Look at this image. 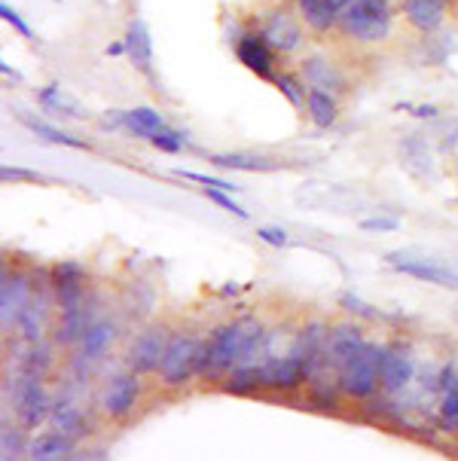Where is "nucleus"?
<instances>
[{
	"mask_svg": "<svg viewBox=\"0 0 458 461\" xmlns=\"http://www.w3.org/2000/svg\"><path fill=\"white\" fill-rule=\"evenodd\" d=\"M263 342H266V330L257 318H236V321L214 327L205 336L199 376L223 379L232 366L257 361V355H263Z\"/></svg>",
	"mask_w": 458,
	"mask_h": 461,
	"instance_id": "1",
	"label": "nucleus"
},
{
	"mask_svg": "<svg viewBox=\"0 0 458 461\" xmlns=\"http://www.w3.org/2000/svg\"><path fill=\"white\" fill-rule=\"evenodd\" d=\"M391 4L388 0H352L339 13V34L358 43H382L391 34Z\"/></svg>",
	"mask_w": 458,
	"mask_h": 461,
	"instance_id": "2",
	"label": "nucleus"
},
{
	"mask_svg": "<svg viewBox=\"0 0 458 461\" xmlns=\"http://www.w3.org/2000/svg\"><path fill=\"white\" fill-rule=\"evenodd\" d=\"M202 348H205V339H202L199 333L177 330V333L168 336L166 355H162L159 370H157L162 385H166V388H181L193 376H199Z\"/></svg>",
	"mask_w": 458,
	"mask_h": 461,
	"instance_id": "3",
	"label": "nucleus"
},
{
	"mask_svg": "<svg viewBox=\"0 0 458 461\" xmlns=\"http://www.w3.org/2000/svg\"><path fill=\"white\" fill-rule=\"evenodd\" d=\"M379 357H382V346L367 339L339 366V388H343L346 397H352V401H370L379 392Z\"/></svg>",
	"mask_w": 458,
	"mask_h": 461,
	"instance_id": "4",
	"label": "nucleus"
},
{
	"mask_svg": "<svg viewBox=\"0 0 458 461\" xmlns=\"http://www.w3.org/2000/svg\"><path fill=\"white\" fill-rule=\"evenodd\" d=\"M13 410L25 431H37L43 421H49L52 401L43 388V376H34V373L22 370V376L15 379V385H13Z\"/></svg>",
	"mask_w": 458,
	"mask_h": 461,
	"instance_id": "5",
	"label": "nucleus"
},
{
	"mask_svg": "<svg viewBox=\"0 0 458 461\" xmlns=\"http://www.w3.org/2000/svg\"><path fill=\"white\" fill-rule=\"evenodd\" d=\"M138 401H141V373L126 370V373H116V376L104 382L98 406L111 421H122L135 412Z\"/></svg>",
	"mask_w": 458,
	"mask_h": 461,
	"instance_id": "6",
	"label": "nucleus"
},
{
	"mask_svg": "<svg viewBox=\"0 0 458 461\" xmlns=\"http://www.w3.org/2000/svg\"><path fill=\"white\" fill-rule=\"evenodd\" d=\"M416 379V357L413 351L400 342L382 346V357H379V392L394 397L403 394Z\"/></svg>",
	"mask_w": 458,
	"mask_h": 461,
	"instance_id": "7",
	"label": "nucleus"
},
{
	"mask_svg": "<svg viewBox=\"0 0 458 461\" xmlns=\"http://www.w3.org/2000/svg\"><path fill=\"white\" fill-rule=\"evenodd\" d=\"M168 336L172 333H168L162 324H150V327H144L141 333H135V339H131V346H129V355H126L129 370L141 373V376L157 373L162 355H166Z\"/></svg>",
	"mask_w": 458,
	"mask_h": 461,
	"instance_id": "8",
	"label": "nucleus"
},
{
	"mask_svg": "<svg viewBox=\"0 0 458 461\" xmlns=\"http://www.w3.org/2000/svg\"><path fill=\"white\" fill-rule=\"evenodd\" d=\"M260 34L266 37V43L273 46L275 52H293L300 50L302 43V19L300 15H293L287 6H275V10H269L263 15L260 22Z\"/></svg>",
	"mask_w": 458,
	"mask_h": 461,
	"instance_id": "9",
	"label": "nucleus"
},
{
	"mask_svg": "<svg viewBox=\"0 0 458 461\" xmlns=\"http://www.w3.org/2000/svg\"><path fill=\"white\" fill-rule=\"evenodd\" d=\"M236 59L251 70V74L263 77V80H273L275 77V56L278 52L266 43V37L260 31H242V34L232 41Z\"/></svg>",
	"mask_w": 458,
	"mask_h": 461,
	"instance_id": "10",
	"label": "nucleus"
},
{
	"mask_svg": "<svg viewBox=\"0 0 458 461\" xmlns=\"http://www.w3.org/2000/svg\"><path fill=\"white\" fill-rule=\"evenodd\" d=\"M385 263L391 269H398L400 276L428 281V285L446 287V291H458V269H453V266L434 263V260H413V257H403V254H385Z\"/></svg>",
	"mask_w": 458,
	"mask_h": 461,
	"instance_id": "11",
	"label": "nucleus"
},
{
	"mask_svg": "<svg viewBox=\"0 0 458 461\" xmlns=\"http://www.w3.org/2000/svg\"><path fill=\"white\" fill-rule=\"evenodd\" d=\"M31 296H34V285H31L25 272L4 269V278H0V321H4L6 330L15 327Z\"/></svg>",
	"mask_w": 458,
	"mask_h": 461,
	"instance_id": "12",
	"label": "nucleus"
},
{
	"mask_svg": "<svg viewBox=\"0 0 458 461\" xmlns=\"http://www.w3.org/2000/svg\"><path fill=\"white\" fill-rule=\"evenodd\" d=\"M364 342H367V336H364L361 324H355V321L333 324L328 330V346H324V364L321 366H330V370L339 373V366H343L348 357L364 346Z\"/></svg>",
	"mask_w": 458,
	"mask_h": 461,
	"instance_id": "13",
	"label": "nucleus"
},
{
	"mask_svg": "<svg viewBox=\"0 0 458 461\" xmlns=\"http://www.w3.org/2000/svg\"><path fill=\"white\" fill-rule=\"evenodd\" d=\"M300 74H302V80H306L309 89H324V92H330V95H343V92L348 89V80H346L343 70H339V65L330 59H324V56L302 59Z\"/></svg>",
	"mask_w": 458,
	"mask_h": 461,
	"instance_id": "14",
	"label": "nucleus"
},
{
	"mask_svg": "<svg viewBox=\"0 0 458 461\" xmlns=\"http://www.w3.org/2000/svg\"><path fill=\"white\" fill-rule=\"evenodd\" d=\"M400 13L409 22V28H416L418 34H434L446 22L449 4L446 0H403Z\"/></svg>",
	"mask_w": 458,
	"mask_h": 461,
	"instance_id": "15",
	"label": "nucleus"
},
{
	"mask_svg": "<svg viewBox=\"0 0 458 461\" xmlns=\"http://www.w3.org/2000/svg\"><path fill=\"white\" fill-rule=\"evenodd\" d=\"M116 339V324L111 318H95L86 333H83V339L76 342V361L80 364H92V361H101V357L111 351Z\"/></svg>",
	"mask_w": 458,
	"mask_h": 461,
	"instance_id": "16",
	"label": "nucleus"
},
{
	"mask_svg": "<svg viewBox=\"0 0 458 461\" xmlns=\"http://www.w3.org/2000/svg\"><path fill=\"white\" fill-rule=\"evenodd\" d=\"M122 41H126V56H129L131 65L141 70V74L150 77L153 74V37H150L147 22L144 19H131Z\"/></svg>",
	"mask_w": 458,
	"mask_h": 461,
	"instance_id": "17",
	"label": "nucleus"
},
{
	"mask_svg": "<svg viewBox=\"0 0 458 461\" xmlns=\"http://www.w3.org/2000/svg\"><path fill=\"white\" fill-rule=\"evenodd\" d=\"M46 324H49V296L34 287V296H31L28 306L22 309L19 321H15V330L22 333L25 342H40L46 333Z\"/></svg>",
	"mask_w": 458,
	"mask_h": 461,
	"instance_id": "18",
	"label": "nucleus"
},
{
	"mask_svg": "<svg viewBox=\"0 0 458 461\" xmlns=\"http://www.w3.org/2000/svg\"><path fill=\"white\" fill-rule=\"evenodd\" d=\"M92 321H95V315H92L89 303H83V306H76V309H65L56 324V346H67V348L76 346Z\"/></svg>",
	"mask_w": 458,
	"mask_h": 461,
	"instance_id": "19",
	"label": "nucleus"
},
{
	"mask_svg": "<svg viewBox=\"0 0 458 461\" xmlns=\"http://www.w3.org/2000/svg\"><path fill=\"white\" fill-rule=\"evenodd\" d=\"M302 25L315 34H328L330 28H337L339 22V6L333 0H300L297 4Z\"/></svg>",
	"mask_w": 458,
	"mask_h": 461,
	"instance_id": "20",
	"label": "nucleus"
},
{
	"mask_svg": "<svg viewBox=\"0 0 458 461\" xmlns=\"http://www.w3.org/2000/svg\"><path fill=\"white\" fill-rule=\"evenodd\" d=\"M120 126L129 129L131 135L150 140V135L166 129V116L157 107H131V111H120Z\"/></svg>",
	"mask_w": 458,
	"mask_h": 461,
	"instance_id": "21",
	"label": "nucleus"
},
{
	"mask_svg": "<svg viewBox=\"0 0 458 461\" xmlns=\"http://www.w3.org/2000/svg\"><path fill=\"white\" fill-rule=\"evenodd\" d=\"M306 113L318 129H330L339 120V101L324 89H306Z\"/></svg>",
	"mask_w": 458,
	"mask_h": 461,
	"instance_id": "22",
	"label": "nucleus"
},
{
	"mask_svg": "<svg viewBox=\"0 0 458 461\" xmlns=\"http://www.w3.org/2000/svg\"><path fill=\"white\" fill-rule=\"evenodd\" d=\"M74 449V437L61 434V431H43L28 443V456L37 461H52V458H65Z\"/></svg>",
	"mask_w": 458,
	"mask_h": 461,
	"instance_id": "23",
	"label": "nucleus"
},
{
	"mask_svg": "<svg viewBox=\"0 0 458 461\" xmlns=\"http://www.w3.org/2000/svg\"><path fill=\"white\" fill-rule=\"evenodd\" d=\"M220 388H223V392H229V394H254V392H263L260 364L251 361V364L232 366L227 376L220 379Z\"/></svg>",
	"mask_w": 458,
	"mask_h": 461,
	"instance_id": "24",
	"label": "nucleus"
},
{
	"mask_svg": "<svg viewBox=\"0 0 458 461\" xmlns=\"http://www.w3.org/2000/svg\"><path fill=\"white\" fill-rule=\"evenodd\" d=\"M49 425L56 431L67 434V437H83V428H86V419H83L80 406L74 401H52V410H49Z\"/></svg>",
	"mask_w": 458,
	"mask_h": 461,
	"instance_id": "25",
	"label": "nucleus"
},
{
	"mask_svg": "<svg viewBox=\"0 0 458 461\" xmlns=\"http://www.w3.org/2000/svg\"><path fill=\"white\" fill-rule=\"evenodd\" d=\"M208 162L217 168H229V171H273L275 162L266 156H254V153H214L208 156Z\"/></svg>",
	"mask_w": 458,
	"mask_h": 461,
	"instance_id": "26",
	"label": "nucleus"
},
{
	"mask_svg": "<svg viewBox=\"0 0 458 461\" xmlns=\"http://www.w3.org/2000/svg\"><path fill=\"white\" fill-rule=\"evenodd\" d=\"M22 122L34 131L37 138H43V140H49V144H61V147H71V150H89V144L86 140H80V138H74V135H67V131H61L56 126H49V122H43V120H31V116H22Z\"/></svg>",
	"mask_w": 458,
	"mask_h": 461,
	"instance_id": "27",
	"label": "nucleus"
},
{
	"mask_svg": "<svg viewBox=\"0 0 458 461\" xmlns=\"http://www.w3.org/2000/svg\"><path fill=\"white\" fill-rule=\"evenodd\" d=\"M52 366V351L49 346H43L40 342H28V351L25 357H22V370L25 373H34V376H46V370Z\"/></svg>",
	"mask_w": 458,
	"mask_h": 461,
	"instance_id": "28",
	"label": "nucleus"
},
{
	"mask_svg": "<svg viewBox=\"0 0 458 461\" xmlns=\"http://www.w3.org/2000/svg\"><path fill=\"white\" fill-rule=\"evenodd\" d=\"M437 412H440V421H444L446 431H458V373H455L453 385L440 392Z\"/></svg>",
	"mask_w": 458,
	"mask_h": 461,
	"instance_id": "29",
	"label": "nucleus"
},
{
	"mask_svg": "<svg viewBox=\"0 0 458 461\" xmlns=\"http://www.w3.org/2000/svg\"><path fill=\"white\" fill-rule=\"evenodd\" d=\"M86 266L74 260H61L52 266V287H71V285H86Z\"/></svg>",
	"mask_w": 458,
	"mask_h": 461,
	"instance_id": "30",
	"label": "nucleus"
},
{
	"mask_svg": "<svg viewBox=\"0 0 458 461\" xmlns=\"http://www.w3.org/2000/svg\"><path fill=\"white\" fill-rule=\"evenodd\" d=\"M275 89L291 101L293 107H306V86H302L293 74H275L273 77Z\"/></svg>",
	"mask_w": 458,
	"mask_h": 461,
	"instance_id": "31",
	"label": "nucleus"
},
{
	"mask_svg": "<svg viewBox=\"0 0 458 461\" xmlns=\"http://www.w3.org/2000/svg\"><path fill=\"white\" fill-rule=\"evenodd\" d=\"M150 144L157 147L159 153H181L184 144H186V138H184V131L166 126V129H159L157 135H150Z\"/></svg>",
	"mask_w": 458,
	"mask_h": 461,
	"instance_id": "32",
	"label": "nucleus"
},
{
	"mask_svg": "<svg viewBox=\"0 0 458 461\" xmlns=\"http://www.w3.org/2000/svg\"><path fill=\"white\" fill-rule=\"evenodd\" d=\"M0 452H4V458H19L22 452H28V443H25V428H4V434H0Z\"/></svg>",
	"mask_w": 458,
	"mask_h": 461,
	"instance_id": "33",
	"label": "nucleus"
},
{
	"mask_svg": "<svg viewBox=\"0 0 458 461\" xmlns=\"http://www.w3.org/2000/svg\"><path fill=\"white\" fill-rule=\"evenodd\" d=\"M205 196H208V202H214V205H220L223 211H229L232 217H238V221H247V217H251L242 205H238L236 199L229 196L227 190H217V186H205Z\"/></svg>",
	"mask_w": 458,
	"mask_h": 461,
	"instance_id": "34",
	"label": "nucleus"
},
{
	"mask_svg": "<svg viewBox=\"0 0 458 461\" xmlns=\"http://www.w3.org/2000/svg\"><path fill=\"white\" fill-rule=\"evenodd\" d=\"M177 177L184 181H193V184H202V186H217V190H227V193H236L238 186L229 184V181H220V177H211V175H199V171H186V168H177L175 171Z\"/></svg>",
	"mask_w": 458,
	"mask_h": 461,
	"instance_id": "35",
	"label": "nucleus"
},
{
	"mask_svg": "<svg viewBox=\"0 0 458 461\" xmlns=\"http://www.w3.org/2000/svg\"><path fill=\"white\" fill-rule=\"evenodd\" d=\"M339 303H343V309L348 312V315L367 318V321H376V318H379V312L373 306H367V303H364L361 296H355V294H343V296H339Z\"/></svg>",
	"mask_w": 458,
	"mask_h": 461,
	"instance_id": "36",
	"label": "nucleus"
},
{
	"mask_svg": "<svg viewBox=\"0 0 458 461\" xmlns=\"http://www.w3.org/2000/svg\"><path fill=\"white\" fill-rule=\"evenodd\" d=\"M358 226H361L364 232H398L400 221H398V217L376 214V217H364V221H358Z\"/></svg>",
	"mask_w": 458,
	"mask_h": 461,
	"instance_id": "37",
	"label": "nucleus"
},
{
	"mask_svg": "<svg viewBox=\"0 0 458 461\" xmlns=\"http://www.w3.org/2000/svg\"><path fill=\"white\" fill-rule=\"evenodd\" d=\"M0 15H4V22H6V25H13L15 31H19L22 37H25V41H34V31L28 28V22L22 19L19 10H13V6L6 4V0H4V4H0Z\"/></svg>",
	"mask_w": 458,
	"mask_h": 461,
	"instance_id": "38",
	"label": "nucleus"
},
{
	"mask_svg": "<svg viewBox=\"0 0 458 461\" xmlns=\"http://www.w3.org/2000/svg\"><path fill=\"white\" fill-rule=\"evenodd\" d=\"M257 239L266 241V245H273V248H287V245H291V236H287V230H282V226H260Z\"/></svg>",
	"mask_w": 458,
	"mask_h": 461,
	"instance_id": "39",
	"label": "nucleus"
},
{
	"mask_svg": "<svg viewBox=\"0 0 458 461\" xmlns=\"http://www.w3.org/2000/svg\"><path fill=\"white\" fill-rule=\"evenodd\" d=\"M0 177L4 181H43L40 175H34V171H25V168H10L6 166L4 171H0Z\"/></svg>",
	"mask_w": 458,
	"mask_h": 461,
	"instance_id": "40",
	"label": "nucleus"
},
{
	"mask_svg": "<svg viewBox=\"0 0 458 461\" xmlns=\"http://www.w3.org/2000/svg\"><path fill=\"white\" fill-rule=\"evenodd\" d=\"M104 56H126V41H116L104 50Z\"/></svg>",
	"mask_w": 458,
	"mask_h": 461,
	"instance_id": "41",
	"label": "nucleus"
},
{
	"mask_svg": "<svg viewBox=\"0 0 458 461\" xmlns=\"http://www.w3.org/2000/svg\"><path fill=\"white\" fill-rule=\"evenodd\" d=\"M416 116H437V107H431V104L425 107L422 104V107H416Z\"/></svg>",
	"mask_w": 458,
	"mask_h": 461,
	"instance_id": "42",
	"label": "nucleus"
},
{
	"mask_svg": "<svg viewBox=\"0 0 458 461\" xmlns=\"http://www.w3.org/2000/svg\"><path fill=\"white\" fill-rule=\"evenodd\" d=\"M220 294H223V296H229V294H238V285H227V287H223Z\"/></svg>",
	"mask_w": 458,
	"mask_h": 461,
	"instance_id": "43",
	"label": "nucleus"
},
{
	"mask_svg": "<svg viewBox=\"0 0 458 461\" xmlns=\"http://www.w3.org/2000/svg\"><path fill=\"white\" fill-rule=\"evenodd\" d=\"M293 4H300V0H293Z\"/></svg>",
	"mask_w": 458,
	"mask_h": 461,
	"instance_id": "44",
	"label": "nucleus"
}]
</instances>
